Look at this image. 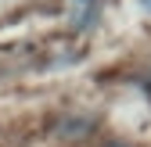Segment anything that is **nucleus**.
<instances>
[{
  "label": "nucleus",
  "mask_w": 151,
  "mask_h": 147,
  "mask_svg": "<svg viewBox=\"0 0 151 147\" xmlns=\"http://www.w3.org/2000/svg\"><path fill=\"white\" fill-rule=\"evenodd\" d=\"M140 7H147V11H151V0H140Z\"/></svg>",
  "instance_id": "obj_1"
}]
</instances>
